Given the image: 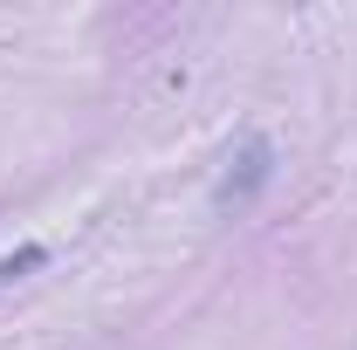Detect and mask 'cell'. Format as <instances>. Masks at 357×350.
I'll return each mask as SVG.
<instances>
[{"mask_svg": "<svg viewBox=\"0 0 357 350\" xmlns=\"http://www.w3.org/2000/svg\"><path fill=\"white\" fill-rule=\"evenodd\" d=\"M42 261H48L42 248H21L14 261H0V282H14V275H28V268H42Z\"/></svg>", "mask_w": 357, "mask_h": 350, "instance_id": "6da1fadb", "label": "cell"}]
</instances>
